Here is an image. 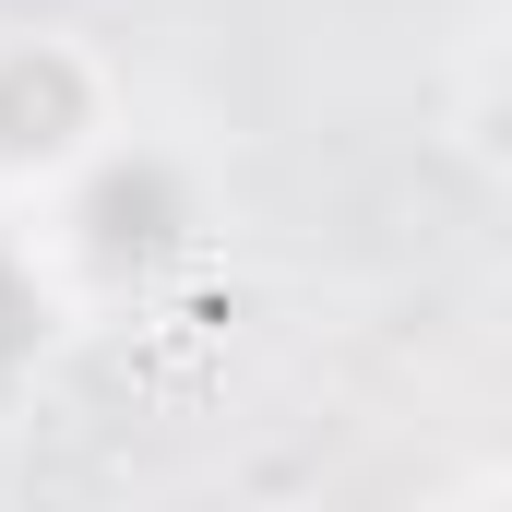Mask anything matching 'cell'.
Listing matches in <instances>:
<instances>
[{
  "mask_svg": "<svg viewBox=\"0 0 512 512\" xmlns=\"http://www.w3.org/2000/svg\"><path fill=\"white\" fill-rule=\"evenodd\" d=\"M72 131H84V60H72V48H12V60H0V155L36 167V155H60Z\"/></svg>",
  "mask_w": 512,
  "mask_h": 512,
  "instance_id": "7a4b0ae2",
  "label": "cell"
},
{
  "mask_svg": "<svg viewBox=\"0 0 512 512\" xmlns=\"http://www.w3.org/2000/svg\"><path fill=\"white\" fill-rule=\"evenodd\" d=\"M36 346H48V298H36V274H24V262L0 251V382H12Z\"/></svg>",
  "mask_w": 512,
  "mask_h": 512,
  "instance_id": "3957f363",
  "label": "cell"
},
{
  "mask_svg": "<svg viewBox=\"0 0 512 512\" xmlns=\"http://www.w3.org/2000/svg\"><path fill=\"white\" fill-rule=\"evenodd\" d=\"M72 227H84V251L108 274H143V262H167L191 239V191H179L167 155H120V167H96V191H84Z\"/></svg>",
  "mask_w": 512,
  "mask_h": 512,
  "instance_id": "6da1fadb",
  "label": "cell"
}]
</instances>
